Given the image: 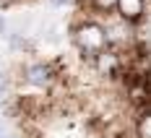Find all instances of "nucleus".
Here are the masks:
<instances>
[{
    "mask_svg": "<svg viewBox=\"0 0 151 138\" xmlns=\"http://www.w3.org/2000/svg\"><path fill=\"white\" fill-rule=\"evenodd\" d=\"M29 81L34 86H45L50 81V68L47 65H31L29 68Z\"/></svg>",
    "mask_w": 151,
    "mask_h": 138,
    "instance_id": "nucleus-4",
    "label": "nucleus"
},
{
    "mask_svg": "<svg viewBox=\"0 0 151 138\" xmlns=\"http://www.w3.org/2000/svg\"><path fill=\"white\" fill-rule=\"evenodd\" d=\"M96 58H99V70H102V73H107V76H115V73H117V68H120L117 55H107L104 50H102Z\"/></svg>",
    "mask_w": 151,
    "mask_h": 138,
    "instance_id": "nucleus-3",
    "label": "nucleus"
},
{
    "mask_svg": "<svg viewBox=\"0 0 151 138\" xmlns=\"http://www.w3.org/2000/svg\"><path fill=\"white\" fill-rule=\"evenodd\" d=\"M91 3H94L99 11H109V8H115V5H117V0H91Z\"/></svg>",
    "mask_w": 151,
    "mask_h": 138,
    "instance_id": "nucleus-6",
    "label": "nucleus"
},
{
    "mask_svg": "<svg viewBox=\"0 0 151 138\" xmlns=\"http://www.w3.org/2000/svg\"><path fill=\"white\" fill-rule=\"evenodd\" d=\"M0 29H5V24H3V18H0Z\"/></svg>",
    "mask_w": 151,
    "mask_h": 138,
    "instance_id": "nucleus-7",
    "label": "nucleus"
},
{
    "mask_svg": "<svg viewBox=\"0 0 151 138\" xmlns=\"http://www.w3.org/2000/svg\"><path fill=\"white\" fill-rule=\"evenodd\" d=\"M138 138H151V112L138 120Z\"/></svg>",
    "mask_w": 151,
    "mask_h": 138,
    "instance_id": "nucleus-5",
    "label": "nucleus"
},
{
    "mask_svg": "<svg viewBox=\"0 0 151 138\" xmlns=\"http://www.w3.org/2000/svg\"><path fill=\"white\" fill-rule=\"evenodd\" d=\"M143 0H117V8H120L122 18H128V21H138L141 16H143Z\"/></svg>",
    "mask_w": 151,
    "mask_h": 138,
    "instance_id": "nucleus-2",
    "label": "nucleus"
},
{
    "mask_svg": "<svg viewBox=\"0 0 151 138\" xmlns=\"http://www.w3.org/2000/svg\"><path fill=\"white\" fill-rule=\"evenodd\" d=\"M0 138H3V128H0Z\"/></svg>",
    "mask_w": 151,
    "mask_h": 138,
    "instance_id": "nucleus-8",
    "label": "nucleus"
},
{
    "mask_svg": "<svg viewBox=\"0 0 151 138\" xmlns=\"http://www.w3.org/2000/svg\"><path fill=\"white\" fill-rule=\"evenodd\" d=\"M76 42H78V47H81L86 55L96 58V55L104 50L107 37H104V29H102V26H96V24H86V26H81V29H78Z\"/></svg>",
    "mask_w": 151,
    "mask_h": 138,
    "instance_id": "nucleus-1",
    "label": "nucleus"
}]
</instances>
